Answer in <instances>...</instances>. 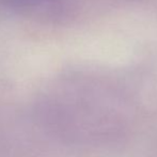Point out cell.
I'll list each match as a JSON object with an SVG mask.
<instances>
[{
    "mask_svg": "<svg viewBox=\"0 0 157 157\" xmlns=\"http://www.w3.org/2000/svg\"><path fill=\"white\" fill-rule=\"evenodd\" d=\"M6 8L17 12L31 15H45L49 10H54L57 0H0Z\"/></svg>",
    "mask_w": 157,
    "mask_h": 157,
    "instance_id": "6da1fadb",
    "label": "cell"
}]
</instances>
